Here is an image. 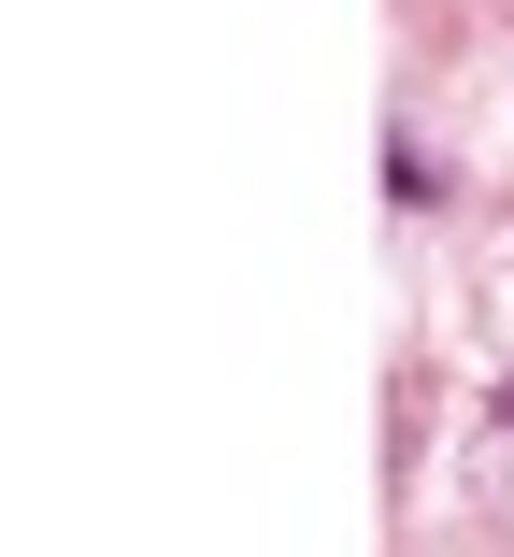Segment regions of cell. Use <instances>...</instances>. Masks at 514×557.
Segmentation results:
<instances>
[]
</instances>
